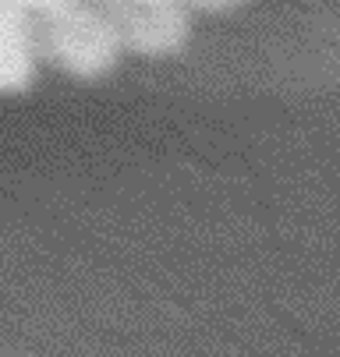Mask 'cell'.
<instances>
[{
	"instance_id": "cell-1",
	"label": "cell",
	"mask_w": 340,
	"mask_h": 357,
	"mask_svg": "<svg viewBox=\"0 0 340 357\" xmlns=\"http://www.w3.org/2000/svg\"><path fill=\"white\" fill-rule=\"evenodd\" d=\"M39 46H43V54L50 61H57L61 68L89 78V75L107 71L117 61L124 39H121L117 25L100 8H92L89 0H82V4L46 18Z\"/></svg>"
},
{
	"instance_id": "cell-2",
	"label": "cell",
	"mask_w": 340,
	"mask_h": 357,
	"mask_svg": "<svg viewBox=\"0 0 340 357\" xmlns=\"http://www.w3.org/2000/svg\"><path fill=\"white\" fill-rule=\"evenodd\" d=\"M188 8H199V11H227V8H234L237 0H184Z\"/></svg>"
}]
</instances>
